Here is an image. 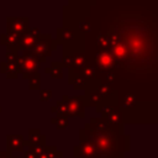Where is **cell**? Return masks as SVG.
<instances>
[{
    "label": "cell",
    "instance_id": "cell-1",
    "mask_svg": "<svg viewBox=\"0 0 158 158\" xmlns=\"http://www.w3.org/2000/svg\"><path fill=\"white\" fill-rule=\"evenodd\" d=\"M141 15H122L117 17L111 31L128 52L127 70L136 74L152 73L157 64V36L152 20L139 19Z\"/></svg>",
    "mask_w": 158,
    "mask_h": 158
},
{
    "label": "cell",
    "instance_id": "cell-2",
    "mask_svg": "<svg viewBox=\"0 0 158 158\" xmlns=\"http://www.w3.org/2000/svg\"><path fill=\"white\" fill-rule=\"evenodd\" d=\"M80 138L93 143L104 158H123V152L130 151V136L118 135L111 130L99 132L85 126L81 128Z\"/></svg>",
    "mask_w": 158,
    "mask_h": 158
},
{
    "label": "cell",
    "instance_id": "cell-3",
    "mask_svg": "<svg viewBox=\"0 0 158 158\" xmlns=\"http://www.w3.org/2000/svg\"><path fill=\"white\" fill-rule=\"evenodd\" d=\"M41 59L37 56H35L31 51H23L22 54L19 56L16 60L19 73H21L26 79H30L35 74L40 73L38 69L41 67Z\"/></svg>",
    "mask_w": 158,
    "mask_h": 158
},
{
    "label": "cell",
    "instance_id": "cell-4",
    "mask_svg": "<svg viewBox=\"0 0 158 158\" xmlns=\"http://www.w3.org/2000/svg\"><path fill=\"white\" fill-rule=\"evenodd\" d=\"M57 44H58L57 40H53L49 33H41L37 37L35 46L31 48V52L35 56H37L43 63L46 58H48L52 54V51L57 48Z\"/></svg>",
    "mask_w": 158,
    "mask_h": 158
},
{
    "label": "cell",
    "instance_id": "cell-5",
    "mask_svg": "<svg viewBox=\"0 0 158 158\" xmlns=\"http://www.w3.org/2000/svg\"><path fill=\"white\" fill-rule=\"evenodd\" d=\"M62 100L67 105L69 117L84 118L85 107L89 106V101H88V98L85 95H79V96H74V98H69L68 95H63Z\"/></svg>",
    "mask_w": 158,
    "mask_h": 158
},
{
    "label": "cell",
    "instance_id": "cell-6",
    "mask_svg": "<svg viewBox=\"0 0 158 158\" xmlns=\"http://www.w3.org/2000/svg\"><path fill=\"white\" fill-rule=\"evenodd\" d=\"M95 65L98 68V70L106 73V72H111V69L118 67L117 62L115 60V58L112 57V54L110 53V51H101L99 49L95 54Z\"/></svg>",
    "mask_w": 158,
    "mask_h": 158
},
{
    "label": "cell",
    "instance_id": "cell-7",
    "mask_svg": "<svg viewBox=\"0 0 158 158\" xmlns=\"http://www.w3.org/2000/svg\"><path fill=\"white\" fill-rule=\"evenodd\" d=\"M74 156L77 158H104L93 143L81 138L79 144L74 147Z\"/></svg>",
    "mask_w": 158,
    "mask_h": 158
},
{
    "label": "cell",
    "instance_id": "cell-8",
    "mask_svg": "<svg viewBox=\"0 0 158 158\" xmlns=\"http://www.w3.org/2000/svg\"><path fill=\"white\" fill-rule=\"evenodd\" d=\"M6 32L14 35H23L28 30V17L9 16L6 19Z\"/></svg>",
    "mask_w": 158,
    "mask_h": 158
},
{
    "label": "cell",
    "instance_id": "cell-9",
    "mask_svg": "<svg viewBox=\"0 0 158 158\" xmlns=\"http://www.w3.org/2000/svg\"><path fill=\"white\" fill-rule=\"evenodd\" d=\"M6 146H7V152H11L14 149L22 152L23 148L27 146V141H25V138L21 135H7Z\"/></svg>",
    "mask_w": 158,
    "mask_h": 158
},
{
    "label": "cell",
    "instance_id": "cell-10",
    "mask_svg": "<svg viewBox=\"0 0 158 158\" xmlns=\"http://www.w3.org/2000/svg\"><path fill=\"white\" fill-rule=\"evenodd\" d=\"M19 35H14V33H1L0 35V43L6 46L7 49L11 51H16L17 52V44H19Z\"/></svg>",
    "mask_w": 158,
    "mask_h": 158
},
{
    "label": "cell",
    "instance_id": "cell-11",
    "mask_svg": "<svg viewBox=\"0 0 158 158\" xmlns=\"http://www.w3.org/2000/svg\"><path fill=\"white\" fill-rule=\"evenodd\" d=\"M36 146H42V147L46 146V136L42 135L40 130H30L27 147H36Z\"/></svg>",
    "mask_w": 158,
    "mask_h": 158
},
{
    "label": "cell",
    "instance_id": "cell-12",
    "mask_svg": "<svg viewBox=\"0 0 158 158\" xmlns=\"http://www.w3.org/2000/svg\"><path fill=\"white\" fill-rule=\"evenodd\" d=\"M37 41V37H33L28 33H23V35H20V38H19V44H17V52L19 51H31V48L35 46Z\"/></svg>",
    "mask_w": 158,
    "mask_h": 158
},
{
    "label": "cell",
    "instance_id": "cell-13",
    "mask_svg": "<svg viewBox=\"0 0 158 158\" xmlns=\"http://www.w3.org/2000/svg\"><path fill=\"white\" fill-rule=\"evenodd\" d=\"M0 72L4 73L9 79H15L20 74L17 70L16 62H1L0 63Z\"/></svg>",
    "mask_w": 158,
    "mask_h": 158
},
{
    "label": "cell",
    "instance_id": "cell-14",
    "mask_svg": "<svg viewBox=\"0 0 158 158\" xmlns=\"http://www.w3.org/2000/svg\"><path fill=\"white\" fill-rule=\"evenodd\" d=\"M62 65L59 62H52L51 63V67L46 68V73L49 74L52 78L54 79H60L63 77V73H62Z\"/></svg>",
    "mask_w": 158,
    "mask_h": 158
},
{
    "label": "cell",
    "instance_id": "cell-15",
    "mask_svg": "<svg viewBox=\"0 0 158 158\" xmlns=\"http://www.w3.org/2000/svg\"><path fill=\"white\" fill-rule=\"evenodd\" d=\"M96 46H98L101 51H109V47H110V40H109V37H107V35H106L105 32H100V33H98Z\"/></svg>",
    "mask_w": 158,
    "mask_h": 158
},
{
    "label": "cell",
    "instance_id": "cell-16",
    "mask_svg": "<svg viewBox=\"0 0 158 158\" xmlns=\"http://www.w3.org/2000/svg\"><path fill=\"white\" fill-rule=\"evenodd\" d=\"M84 65H85V54L84 53L73 54V65L70 69H80Z\"/></svg>",
    "mask_w": 158,
    "mask_h": 158
},
{
    "label": "cell",
    "instance_id": "cell-17",
    "mask_svg": "<svg viewBox=\"0 0 158 158\" xmlns=\"http://www.w3.org/2000/svg\"><path fill=\"white\" fill-rule=\"evenodd\" d=\"M136 104H137V99H136V95H133V94L128 93V94H126V95L123 96L121 107H123V109H130V107L135 106Z\"/></svg>",
    "mask_w": 158,
    "mask_h": 158
},
{
    "label": "cell",
    "instance_id": "cell-18",
    "mask_svg": "<svg viewBox=\"0 0 158 158\" xmlns=\"http://www.w3.org/2000/svg\"><path fill=\"white\" fill-rule=\"evenodd\" d=\"M56 109H57V117H67V118H69L68 109H67V105H65V102L63 100H58L57 101Z\"/></svg>",
    "mask_w": 158,
    "mask_h": 158
},
{
    "label": "cell",
    "instance_id": "cell-19",
    "mask_svg": "<svg viewBox=\"0 0 158 158\" xmlns=\"http://www.w3.org/2000/svg\"><path fill=\"white\" fill-rule=\"evenodd\" d=\"M28 89L30 90H40L41 89V77H40V73L35 74L32 78L28 79Z\"/></svg>",
    "mask_w": 158,
    "mask_h": 158
},
{
    "label": "cell",
    "instance_id": "cell-20",
    "mask_svg": "<svg viewBox=\"0 0 158 158\" xmlns=\"http://www.w3.org/2000/svg\"><path fill=\"white\" fill-rule=\"evenodd\" d=\"M54 151H57V147H56V146H49V147H48V146H44L43 152L40 153V154H37L36 158H49L51 154H52Z\"/></svg>",
    "mask_w": 158,
    "mask_h": 158
},
{
    "label": "cell",
    "instance_id": "cell-21",
    "mask_svg": "<svg viewBox=\"0 0 158 158\" xmlns=\"http://www.w3.org/2000/svg\"><path fill=\"white\" fill-rule=\"evenodd\" d=\"M68 118L67 117H56V126L58 130H64L68 127Z\"/></svg>",
    "mask_w": 158,
    "mask_h": 158
},
{
    "label": "cell",
    "instance_id": "cell-22",
    "mask_svg": "<svg viewBox=\"0 0 158 158\" xmlns=\"http://www.w3.org/2000/svg\"><path fill=\"white\" fill-rule=\"evenodd\" d=\"M5 57H6V62H16L17 58H19V52L11 51V49H6Z\"/></svg>",
    "mask_w": 158,
    "mask_h": 158
},
{
    "label": "cell",
    "instance_id": "cell-23",
    "mask_svg": "<svg viewBox=\"0 0 158 158\" xmlns=\"http://www.w3.org/2000/svg\"><path fill=\"white\" fill-rule=\"evenodd\" d=\"M52 98V91L48 89V90H41V93H40V100H42V101H47V100H49Z\"/></svg>",
    "mask_w": 158,
    "mask_h": 158
},
{
    "label": "cell",
    "instance_id": "cell-24",
    "mask_svg": "<svg viewBox=\"0 0 158 158\" xmlns=\"http://www.w3.org/2000/svg\"><path fill=\"white\" fill-rule=\"evenodd\" d=\"M26 33H28V35H31V36H33V37H38V36L41 35V31H40L38 28H36V27H33V28H30V27H28V30L26 31Z\"/></svg>",
    "mask_w": 158,
    "mask_h": 158
},
{
    "label": "cell",
    "instance_id": "cell-25",
    "mask_svg": "<svg viewBox=\"0 0 158 158\" xmlns=\"http://www.w3.org/2000/svg\"><path fill=\"white\" fill-rule=\"evenodd\" d=\"M36 157H37V154L28 147V149L25 152V158H36Z\"/></svg>",
    "mask_w": 158,
    "mask_h": 158
},
{
    "label": "cell",
    "instance_id": "cell-26",
    "mask_svg": "<svg viewBox=\"0 0 158 158\" xmlns=\"http://www.w3.org/2000/svg\"><path fill=\"white\" fill-rule=\"evenodd\" d=\"M49 158H63V153L60 152V151H54L52 154H51V157Z\"/></svg>",
    "mask_w": 158,
    "mask_h": 158
},
{
    "label": "cell",
    "instance_id": "cell-27",
    "mask_svg": "<svg viewBox=\"0 0 158 158\" xmlns=\"http://www.w3.org/2000/svg\"><path fill=\"white\" fill-rule=\"evenodd\" d=\"M0 158H12L11 152H0Z\"/></svg>",
    "mask_w": 158,
    "mask_h": 158
},
{
    "label": "cell",
    "instance_id": "cell-28",
    "mask_svg": "<svg viewBox=\"0 0 158 158\" xmlns=\"http://www.w3.org/2000/svg\"><path fill=\"white\" fill-rule=\"evenodd\" d=\"M51 111H52V112H57V109H56V106H53V107L51 109Z\"/></svg>",
    "mask_w": 158,
    "mask_h": 158
},
{
    "label": "cell",
    "instance_id": "cell-29",
    "mask_svg": "<svg viewBox=\"0 0 158 158\" xmlns=\"http://www.w3.org/2000/svg\"><path fill=\"white\" fill-rule=\"evenodd\" d=\"M12 158H17V157H12Z\"/></svg>",
    "mask_w": 158,
    "mask_h": 158
},
{
    "label": "cell",
    "instance_id": "cell-30",
    "mask_svg": "<svg viewBox=\"0 0 158 158\" xmlns=\"http://www.w3.org/2000/svg\"><path fill=\"white\" fill-rule=\"evenodd\" d=\"M0 112H1V107H0Z\"/></svg>",
    "mask_w": 158,
    "mask_h": 158
}]
</instances>
